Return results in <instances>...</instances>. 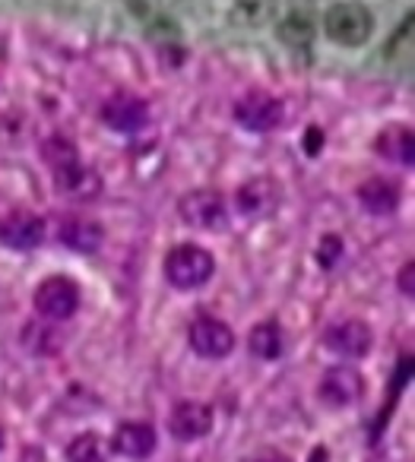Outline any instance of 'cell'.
I'll use <instances>...</instances> for the list:
<instances>
[{
	"mask_svg": "<svg viewBox=\"0 0 415 462\" xmlns=\"http://www.w3.org/2000/svg\"><path fill=\"white\" fill-rule=\"evenodd\" d=\"M235 203H238V212L248 218L273 216L276 206H279V187L269 178H254V180H248V184H241Z\"/></svg>",
	"mask_w": 415,
	"mask_h": 462,
	"instance_id": "11",
	"label": "cell"
},
{
	"mask_svg": "<svg viewBox=\"0 0 415 462\" xmlns=\"http://www.w3.org/2000/svg\"><path fill=\"white\" fill-rule=\"evenodd\" d=\"M33 304L45 320H67V317H73L80 308V289L73 279L52 276V279H45V282H39Z\"/></svg>",
	"mask_w": 415,
	"mask_h": 462,
	"instance_id": "3",
	"label": "cell"
},
{
	"mask_svg": "<svg viewBox=\"0 0 415 462\" xmlns=\"http://www.w3.org/2000/svg\"><path fill=\"white\" fill-rule=\"evenodd\" d=\"M358 203H362L364 212H371V216H390V212H396V206H400V187L383 178H371L358 187Z\"/></svg>",
	"mask_w": 415,
	"mask_h": 462,
	"instance_id": "16",
	"label": "cell"
},
{
	"mask_svg": "<svg viewBox=\"0 0 415 462\" xmlns=\"http://www.w3.org/2000/svg\"><path fill=\"white\" fill-rule=\"evenodd\" d=\"M54 180H58V190L73 199H90L102 190V178L92 168H86L83 162H73V165L54 171Z\"/></svg>",
	"mask_w": 415,
	"mask_h": 462,
	"instance_id": "15",
	"label": "cell"
},
{
	"mask_svg": "<svg viewBox=\"0 0 415 462\" xmlns=\"http://www.w3.org/2000/svg\"><path fill=\"white\" fill-rule=\"evenodd\" d=\"M67 462H105V443L99 434H80L67 447Z\"/></svg>",
	"mask_w": 415,
	"mask_h": 462,
	"instance_id": "21",
	"label": "cell"
},
{
	"mask_svg": "<svg viewBox=\"0 0 415 462\" xmlns=\"http://www.w3.org/2000/svg\"><path fill=\"white\" fill-rule=\"evenodd\" d=\"M324 29L336 45L358 48L371 39L374 32V20H371V10L355 4V0H345V4H333L324 16Z\"/></svg>",
	"mask_w": 415,
	"mask_h": 462,
	"instance_id": "2",
	"label": "cell"
},
{
	"mask_svg": "<svg viewBox=\"0 0 415 462\" xmlns=\"http://www.w3.org/2000/svg\"><path fill=\"white\" fill-rule=\"evenodd\" d=\"M377 152L390 162H400V165H412L415 162L412 130L409 127H387L381 136H377Z\"/></svg>",
	"mask_w": 415,
	"mask_h": 462,
	"instance_id": "17",
	"label": "cell"
},
{
	"mask_svg": "<svg viewBox=\"0 0 415 462\" xmlns=\"http://www.w3.org/2000/svg\"><path fill=\"white\" fill-rule=\"evenodd\" d=\"M339 254H343V241H339L336 235H326V238L320 241V247H317L320 266H333L339 260Z\"/></svg>",
	"mask_w": 415,
	"mask_h": 462,
	"instance_id": "22",
	"label": "cell"
},
{
	"mask_svg": "<svg viewBox=\"0 0 415 462\" xmlns=\"http://www.w3.org/2000/svg\"><path fill=\"white\" fill-rule=\"evenodd\" d=\"M178 212L193 228H222L225 225V199L219 190H191L181 197Z\"/></svg>",
	"mask_w": 415,
	"mask_h": 462,
	"instance_id": "7",
	"label": "cell"
},
{
	"mask_svg": "<svg viewBox=\"0 0 415 462\" xmlns=\"http://www.w3.org/2000/svg\"><path fill=\"white\" fill-rule=\"evenodd\" d=\"M42 155H45V162L52 165V171H61V168L73 165V162H80V152L77 146H73L67 136H48L45 143H42Z\"/></svg>",
	"mask_w": 415,
	"mask_h": 462,
	"instance_id": "20",
	"label": "cell"
},
{
	"mask_svg": "<svg viewBox=\"0 0 415 462\" xmlns=\"http://www.w3.org/2000/svg\"><path fill=\"white\" fill-rule=\"evenodd\" d=\"M412 276H415V266L406 263V266H402V273H400V289H402V295H412V289H415Z\"/></svg>",
	"mask_w": 415,
	"mask_h": 462,
	"instance_id": "23",
	"label": "cell"
},
{
	"mask_svg": "<svg viewBox=\"0 0 415 462\" xmlns=\"http://www.w3.org/2000/svg\"><path fill=\"white\" fill-rule=\"evenodd\" d=\"M58 238L64 247H71V251H80V254H90V251H99L105 241V231L99 222H92V218L86 216H71L61 222L58 228Z\"/></svg>",
	"mask_w": 415,
	"mask_h": 462,
	"instance_id": "12",
	"label": "cell"
},
{
	"mask_svg": "<svg viewBox=\"0 0 415 462\" xmlns=\"http://www.w3.org/2000/svg\"><path fill=\"white\" fill-rule=\"evenodd\" d=\"M0 449H4V430H0Z\"/></svg>",
	"mask_w": 415,
	"mask_h": 462,
	"instance_id": "25",
	"label": "cell"
},
{
	"mask_svg": "<svg viewBox=\"0 0 415 462\" xmlns=\"http://www.w3.org/2000/svg\"><path fill=\"white\" fill-rule=\"evenodd\" d=\"M212 270H216L212 254L197 245H181L165 257V279L181 291L206 285L212 279Z\"/></svg>",
	"mask_w": 415,
	"mask_h": 462,
	"instance_id": "1",
	"label": "cell"
},
{
	"mask_svg": "<svg viewBox=\"0 0 415 462\" xmlns=\"http://www.w3.org/2000/svg\"><path fill=\"white\" fill-rule=\"evenodd\" d=\"M279 39L286 42L288 48H305V45H311V39H314V23H311V16H305V14L286 16V20L279 23Z\"/></svg>",
	"mask_w": 415,
	"mask_h": 462,
	"instance_id": "19",
	"label": "cell"
},
{
	"mask_svg": "<svg viewBox=\"0 0 415 462\" xmlns=\"http://www.w3.org/2000/svg\"><path fill=\"white\" fill-rule=\"evenodd\" d=\"M115 453L127 456V459H146L156 449V430L153 424L143 421H127L115 430V440H111Z\"/></svg>",
	"mask_w": 415,
	"mask_h": 462,
	"instance_id": "13",
	"label": "cell"
},
{
	"mask_svg": "<svg viewBox=\"0 0 415 462\" xmlns=\"http://www.w3.org/2000/svg\"><path fill=\"white\" fill-rule=\"evenodd\" d=\"M248 346H250V352L257 355V358H279V352H282V333H279V327L276 323H257L254 329H250V336H248Z\"/></svg>",
	"mask_w": 415,
	"mask_h": 462,
	"instance_id": "18",
	"label": "cell"
},
{
	"mask_svg": "<svg viewBox=\"0 0 415 462\" xmlns=\"http://www.w3.org/2000/svg\"><path fill=\"white\" fill-rule=\"evenodd\" d=\"M45 241V222L29 209H14L0 218V245L14 251H33Z\"/></svg>",
	"mask_w": 415,
	"mask_h": 462,
	"instance_id": "5",
	"label": "cell"
},
{
	"mask_svg": "<svg viewBox=\"0 0 415 462\" xmlns=\"http://www.w3.org/2000/svg\"><path fill=\"white\" fill-rule=\"evenodd\" d=\"M102 117L111 130L134 134V130H140L143 124H146L149 115H146V102H140V98H134V96H118L102 108Z\"/></svg>",
	"mask_w": 415,
	"mask_h": 462,
	"instance_id": "14",
	"label": "cell"
},
{
	"mask_svg": "<svg viewBox=\"0 0 415 462\" xmlns=\"http://www.w3.org/2000/svg\"><path fill=\"white\" fill-rule=\"evenodd\" d=\"M235 117L241 127L254 130V134H267V130L279 127L282 121V105L267 92H250L235 105Z\"/></svg>",
	"mask_w": 415,
	"mask_h": 462,
	"instance_id": "10",
	"label": "cell"
},
{
	"mask_svg": "<svg viewBox=\"0 0 415 462\" xmlns=\"http://www.w3.org/2000/svg\"><path fill=\"white\" fill-rule=\"evenodd\" d=\"M317 149H324V134L317 127H311L307 130V152L317 155Z\"/></svg>",
	"mask_w": 415,
	"mask_h": 462,
	"instance_id": "24",
	"label": "cell"
},
{
	"mask_svg": "<svg viewBox=\"0 0 415 462\" xmlns=\"http://www.w3.org/2000/svg\"><path fill=\"white\" fill-rule=\"evenodd\" d=\"M191 348L203 358H225L235 348V333L229 323L216 320V317H197L187 329Z\"/></svg>",
	"mask_w": 415,
	"mask_h": 462,
	"instance_id": "6",
	"label": "cell"
},
{
	"mask_svg": "<svg viewBox=\"0 0 415 462\" xmlns=\"http://www.w3.org/2000/svg\"><path fill=\"white\" fill-rule=\"evenodd\" d=\"M168 430H172L174 440H200L212 430V409L206 402H197V399H184L172 409Z\"/></svg>",
	"mask_w": 415,
	"mask_h": 462,
	"instance_id": "8",
	"label": "cell"
},
{
	"mask_svg": "<svg viewBox=\"0 0 415 462\" xmlns=\"http://www.w3.org/2000/svg\"><path fill=\"white\" fill-rule=\"evenodd\" d=\"M362 374L349 365H336V367H326L324 377H320V386H317V396L324 405L330 409H345V405L358 402L362 399Z\"/></svg>",
	"mask_w": 415,
	"mask_h": 462,
	"instance_id": "4",
	"label": "cell"
},
{
	"mask_svg": "<svg viewBox=\"0 0 415 462\" xmlns=\"http://www.w3.org/2000/svg\"><path fill=\"white\" fill-rule=\"evenodd\" d=\"M324 342L330 352L343 355V358H362V355H368L371 346H374V333H371V327L362 320H343L326 329Z\"/></svg>",
	"mask_w": 415,
	"mask_h": 462,
	"instance_id": "9",
	"label": "cell"
}]
</instances>
